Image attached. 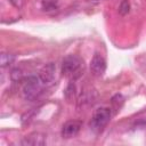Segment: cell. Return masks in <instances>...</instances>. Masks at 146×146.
Masks as SVG:
<instances>
[{"instance_id":"9c48e42d","label":"cell","mask_w":146,"mask_h":146,"mask_svg":"<svg viewBox=\"0 0 146 146\" xmlns=\"http://www.w3.org/2000/svg\"><path fill=\"white\" fill-rule=\"evenodd\" d=\"M26 78L24 71L21 68V67H15L11 70L10 72V79L14 81V82H21V81H24Z\"/></svg>"},{"instance_id":"8992f818","label":"cell","mask_w":146,"mask_h":146,"mask_svg":"<svg viewBox=\"0 0 146 146\" xmlns=\"http://www.w3.org/2000/svg\"><path fill=\"white\" fill-rule=\"evenodd\" d=\"M80 129H81V122L80 121H76V120L67 121L62 128V137L65 139L73 138L79 133Z\"/></svg>"},{"instance_id":"30bf717a","label":"cell","mask_w":146,"mask_h":146,"mask_svg":"<svg viewBox=\"0 0 146 146\" xmlns=\"http://www.w3.org/2000/svg\"><path fill=\"white\" fill-rule=\"evenodd\" d=\"M15 62V55L8 54V52H2L0 56V64L2 67H7L10 66L13 63Z\"/></svg>"},{"instance_id":"7c38bea8","label":"cell","mask_w":146,"mask_h":146,"mask_svg":"<svg viewBox=\"0 0 146 146\" xmlns=\"http://www.w3.org/2000/svg\"><path fill=\"white\" fill-rule=\"evenodd\" d=\"M43 8L44 10L49 11V10H55L57 8V2L55 0H47L43 2Z\"/></svg>"},{"instance_id":"3957f363","label":"cell","mask_w":146,"mask_h":146,"mask_svg":"<svg viewBox=\"0 0 146 146\" xmlns=\"http://www.w3.org/2000/svg\"><path fill=\"white\" fill-rule=\"evenodd\" d=\"M111 108L108 107H99L95 111L91 121H90V129L94 132H102L104 128L107 125V123L111 120Z\"/></svg>"},{"instance_id":"7a4b0ae2","label":"cell","mask_w":146,"mask_h":146,"mask_svg":"<svg viewBox=\"0 0 146 146\" xmlns=\"http://www.w3.org/2000/svg\"><path fill=\"white\" fill-rule=\"evenodd\" d=\"M43 82L39 78V75L30 74L25 78L23 83V96L26 100L33 102L40 97L43 90Z\"/></svg>"},{"instance_id":"4fadbf2b","label":"cell","mask_w":146,"mask_h":146,"mask_svg":"<svg viewBox=\"0 0 146 146\" xmlns=\"http://www.w3.org/2000/svg\"><path fill=\"white\" fill-rule=\"evenodd\" d=\"M9 2L17 9H21L23 7V3H24V0H9Z\"/></svg>"},{"instance_id":"5b68a950","label":"cell","mask_w":146,"mask_h":146,"mask_svg":"<svg viewBox=\"0 0 146 146\" xmlns=\"http://www.w3.org/2000/svg\"><path fill=\"white\" fill-rule=\"evenodd\" d=\"M55 73H56V65L54 63L46 64L39 72V78L43 82L44 86H48L54 82L55 80Z\"/></svg>"},{"instance_id":"8fae6325","label":"cell","mask_w":146,"mask_h":146,"mask_svg":"<svg viewBox=\"0 0 146 146\" xmlns=\"http://www.w3.org/2000/svg\"><path fill=\"white\" fill-rule=\"evenodd\" d=\"M129 9H130V5H129V1L128 0H122L120 6H119V13L121 15H127L129 13Z\"/></svg>"},{"instance_id":"277c9868","label":"cell","mask_w":146,"mask_h":146,"mask_svg":"<svg viewBox=\"0 0 146 146\" xmlns=\"http://www.w3.org/2000/svg\"><path fill=\"white\" fill-rule=\"evenodd\" d=\"M106 70V60L102 54L95 52L90 62V71L95 76H102Z\"/></svg>"},{"instance_id":"ba28073f","label":"cell","mask_w":146,"mask_h":146,"mask_svg":"<svg viewBox=\"0 0 146 146\" xmlns=\"http://www.w3.org/2000/svg\"><path fill=\"white\" fill-rule=\"evenodd\" d=\"M132 125H133V128H137V129H145L146 128V111L139 113L133 119Z\"/></svg>"},{"instance_id":"52a82bcc","label":"cell","mask_w":146,"mask_h":146,"mask_svg":"<svg viewBox=\"0 0 146 146\" xmlns=\"http://www.w3.org/2000/svg\"><path fill=\"white\" fill-rule=\"evenodd\" d=\"M44 143H46V140H44L43 135H41L39 132H33V133L26 136L22 141L23 145H31V146H41Z\"/></svg>"},{"instance_id":"6da1fadb","label":"cell","mask_w":146,"mask_h":146,"mask_svg":"<svg viewBox=\"0 0 146 146\" xmlns=\"http://www.w3.org/2000/svg\"><path fill=\"white\" fill-rule=\"evenodd\" d=\"M83 60L76 55H67L62 62V73L67 79L74 81L83 74Z\"/></svg>"}]
</instances>
